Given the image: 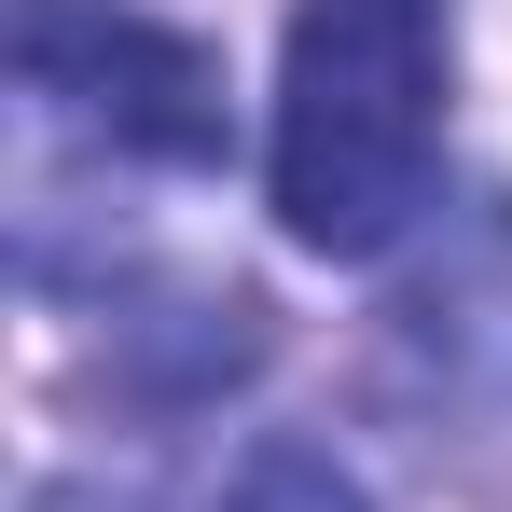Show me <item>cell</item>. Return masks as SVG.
Segmentation results:
<instances>
[{"instance_id":"6da1fadb","label":"cell","mask_w":512,"mask_h":512,"mask_svg":"<svg viewBox=\"0 0 512 512\" xmlns=\"http://www.w3.org/2000/svg\"><path fill=\"white\" fill-rule=\"evenodd\" d=\"M443 167V14L429 0H305L277 70V222L374 263Z\"/></svg>"},{"instance_id":"7a4b0ae2","label":"cell","mask_w":512,"mask_h":512,"mask_svg":"<svg viewBox=\"0 0 512 512\" xmlns=\"http://www.w3.org/2000/svg\"><path fill=\"white\" fill-rule=\"evenodd\" d=\"M14 84H28L42 125L97 139L111 167L125 153H153V167H208L222 153V70L194 42H167V28L111 14V0H28L14 14Z\"/></svg>"},{"instance_id":"3957f363","label":"cell","mask_w":512,"mask_h":512,"mask_svg":"<svg viewBox=\"0 0 512 512\" xmlns=\"http://www.w3.org/2000/svg\"><path fill=\"white\" fill-rule=\"evenodd\" d=\"M208 512H360V485H346L319 443H263V457H236V485Z\"/></svg>"}]
</instances>
